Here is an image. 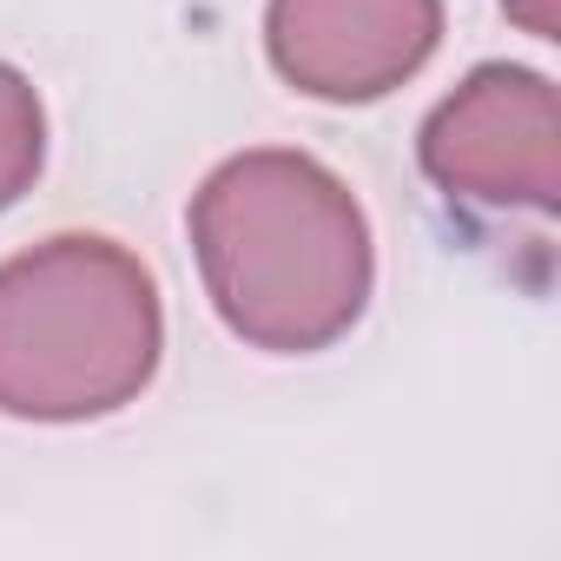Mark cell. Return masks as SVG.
Here are the masks:
<instances>
[{
    "label": "cell",
    "instance_id": "cell-1",
    "mask_svg": "<svg viewBox=\"0 0 561 561\" xmlns=\"http://www.w3.org/2000/svg\"><path fill=\"white\" fill-rule=\"evenodd\" d=\"M185 231L218 324L264 357H318L370 311V218L357 192L311 152H231L192 192Z\"/></svg>",
    "mask_w": 561,
    "mask_h": 561
},
{
    "label": "cell",
    "instance_id": "cell-5",
    "mask_svg": "<svg viewBox=\"0 0 561 561\" xmlns=\"http://www.w3.org/2000/svg\"><path fill=\"white\" fill-rule=\"evenodd\" d=\"M47 172V106H41V87L0 60V211H14L34 179Z\"/></svg>",
    "mask_w": 561,
    "mask_h": 561
},
{
    "label": "cell",
    "instance_id": "cell-3",
    "mask_svg": "<svg viewBox=\"0 0 561 561\" xmlns=\"http://www.w3.org/2000/svg\"><path fill=\"white\" fill-rule=\"evenodd\" d=\"M423 179L476 211H535L561 205V93L548 73L489 60L416 133Z\"/></svg>",
    "mask_w": 561,
    "mask_h": 561
},
{
    "label": "cell",
    "instance_id": "cell-6",
    "mask_svg": "<svg viewBox=\"0 0 561 561\" xmlns=\"http://www.w3.org/2000/svg\"><path fill=\"white\" fill-rule=\"evenodd\" d=\"M502 14L528 41H561V0H502Z\"/></svg>",
    "mask_w": 561,
    "mask_h": 561
},
{
    "label": "cell",
    "instance_id": "cell-2",
    "mask_svg": "<svg viewBox=\"0 0 561 561\" xmlns=\"http://www.w3.org/2000/svg\"><path fill=\"white\" fill-rule=\"evenodd\" d=\"M165 357L159 277L106 231H54L0 257V416L100 423L139 403Z\"/></svg>",
    "mask_w": 561,
    "mask_h": 561
},
{
    "label": "cell",
    "instance_id": "cell-4",
    "mask_svg": "<svg viewBox=\"0 0 561 561\" xmlns=\"http://www.w3.org/2000/svg\"><path fill=\"white\" fill-rule=\"evenodd\" d=\"M443 47V0H264V60L305 100L370 106Z\"/></svg>",
    "mask_w": 561,
    "mask_h": 561
}]
</instances>
